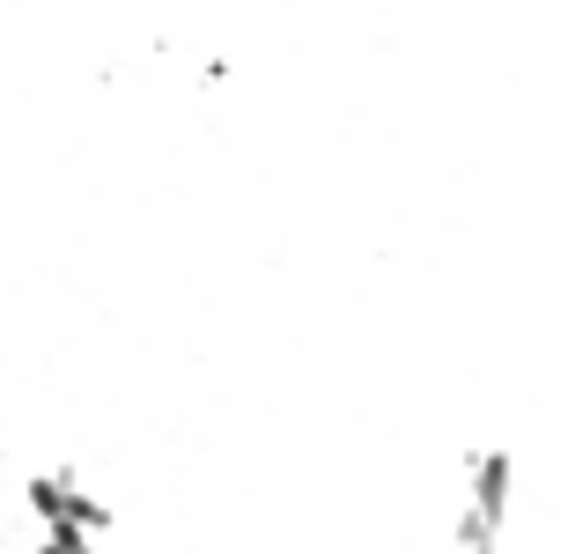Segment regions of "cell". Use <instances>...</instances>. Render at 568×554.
I'll return each instance as SVG.
<instances>
[{"label": "cell", "mask_w": 568, "mask_h": 554, "mask_svg": "<svg viewBox=\"0 0 568 554\" xmlns=\"http://www.w3.org/2000/svg\"><path fill=\"white\" fill-rule=\"evenodd\" d=\"M458 554H503V533H487V525L458 517Z\"/></svg>", "instance_id": "3957f363"}, {"label": "cell", "mask_w": 568, "mask_h": 554, "mask_svg": "<svg viewBox=\"0 0 568 554\" xmlns=\"http://www.w3.org/2000/svg\"><path fill=\"white\" fill-rule=\"evenodd\" d=\"M509 495H517V459H509L503 444L465 451V511L458 517H473V525H487V533H503Z\"/></svg>", "instance_id": "7a4b0ae2"}, {"label": "cell", "mask_w": 568, "mask_h": 554, "mask_svg": "<svg viewBox=\"0 0 568 554\" xmlns=\"http://www.w3.org/2000/svg\"><path fill=\"white\" fill-rule=\"evenodd\" d=\"M22 503L44 533H111V503H97L74 473H22Z\"/></svg>", "instance_id": "6da1fadb"}, {"label": "cell", "mask_w": 568, "mask_h": 554, "mask_svg": "<svg viewBox=\"0 0 568 554\" xmlns=\"http://www.w3.org/2000/svg\"><path fill=\"white\" fill-rule=\"evenodd\" d=\"M0 547H8V540H0Z\"/></svg>", "instance_id": "5b68a950"}, {"label": "cell", "mask_w": 568, "mask_h": 554, "mask_svg": "<svg viewBox=\"0 0 568 554\" xmlns=\"http://www.w3.org/2000/svg\"><path fill=\"white\" fill-rule=\"evenodd\" d=\"M38 554H97L89 533H38Z\"/></svg>", "instance_id": "277c9868"}]
</instances>
